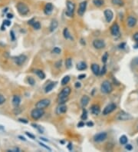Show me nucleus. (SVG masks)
Instances as JSON below:
<instances>
[{
  "mask_svg": "<svg viewBox=\"0 0 138 152\" xmlns=\"http://www.w3.org/2000/svg\"><path fill=\"white\" fill-rule=\"evenodd\" d=\"M71 90L70 87H66L64 89H63L61 93L58 94V100H59V103L60 104H64L65 102L68 100V95L71 94Z\"/></svg>",
  "mask_w": 138,
  "mask_h": 152,
  "instance_id": "1",
  "label": "nucleus"
},
{
  "mask_svg": "<svg viewBox=\"0 0 138 152\" xmlns=\"http://www.w3.org/2000/svg\"><path fill=\"white\" fill-rule=\"evenodd\" d=\"M16 8L18 13H19L21 16H25L29 12V8L28 6L24 2H18L16 5Z\"/></svg>",
  "mask_w": 138,
  "mask_h": 152,
  "instance_id": "2",
  "label": "nucleus"
},
{
  "mask_svg": "<svg viewBox=\"0 0 138 152\" xmlns=\"http://www.w3.org/2000/svg\"><path fill=\"white\" fill-rule=\"evenodd\" d=\"M100 90H101V92L104 94H110L113 91V86L109 81L105 80L101 84Z\"/></svg>",
  "mask_w": 138,
  "mask_h": 152,
  "instance_id": "3",
  "label": "nucleus"
},
{
  "mask_svg": "<svg viewBox=\"0 0 138 152\" xmlns=\"http://www.w3.org/2000/svg\"><path fill=\"white\" fill-rule=\"evenodd\" d=\"M67 11L65 14L68 17H73L74 16V12L75 10V4L72 1H67Z\"/></svg>",
  "mask_w": 138,
  "mask_h": 152,
  "instance_id": "4",
  "label": "nucleus"
},
{
  "mask_svg": "<svg viewBox=\"0 0 138 152\" xmlns=\"http://www.w3.org/2000/svg\"><path fill=\"white\" fill-rule=\"evenodd\" d=\"M44 114V110L42 108H36L35 109H33L32 112H31V117H32L34 120H38L39 118H41Z\"/></svg>",
  "mask_w": 138,
  "mask_h": 152,
  "instance_id": "5",
  "label": "nucleus"
},
{
  "mask_svg": "<svg viewBox=\"0 0 138 152\" xmlns=\"http://www.w3.org/2000/svg\"><path fill=\"white\" fill-rule=\"evenodd\" d=\"M117 120L119 121H129L133 119V117L130 115V114L127 113L124 111H122L121 112H119L117 114Z\"/></svg>",
  "mask_w": 138,
  "mask_h": 152,
  "instance_id": "6",
  "label": "nucleus"
},
{
  "mask_svg": "<svg viewBox=\"0 0 138 152\" xmlns=\"http://www.w3.org/2000/svg\"><path fill=\"white\" fill-rule=\"evenodd\" d=\"M50 103H51V101L49 99H48V98H44V99H42L37 102L35 106H36V108L44 109V108L48 107Z\"/></svg>",
  "mask_w": 138,
  "mask_h": 152,
  "instance_id": "7",
  "label": "nucleus"
},
{
  "mask_svg": "<svg viewBox=\"0 0 138 152\" xmlns=\"http://www.w3.org/2000/svg\"><path fill=\"white\" fill-rule=\"evenodd\" d=\"M117 106L114 103H110L109 105H107L105 108H104V111H103V115H107L110 114L111 112H113L115 109H116Z\"/></svg>",
  "mask_w": 138,
  "mask_h": 152,
  "instance_id": "8",
  "label": "nucleus"
},
{
  "mask_svg": "<svg viewBox=\"0 0 138 152\" xmlns=\"http://www.w3.org/2000/svg\"><path fill=\"white\" fill-rule=\"evenodd\" d=\"M107 134L106 132H100L94 136V140L95 142H102L107 138Z\"/></svg>",
  "mask_w": 138,
  "mask_h": 152,
  "instance_id": "9",
  "label": "nucleus"
},
{
  "mask_svg": "<svg viewBox=\"0 0 138 152\" xmlns=\"http://www.w3.org/2000/svg\"><path fill=\"white\" fill-rule=\"evenodd\" d=\"M87 5H88L87 1H83L80 3L79 7H78V10H77V14L79 15V16H82L84 14L87 9Z\"/></svg>",
  "mask_w": 138,
  "mask_h": 152,
  "instance_id": "10",
  "label": "nucleus"
},
{
  "mask_svg": "<svg viewBox=\"0 0 138 152\" xmlns=\"http://www.w3.org/2000/svg\"><path fill=\"white\" fill-rule=\"evenodd\" d=\"M93 46L96 49H102L105 47V42L101 39H95L93 41Z\"/></svg>",
  "mask_w": 138,
  "mask_h": 152,
  "instance_id": "11",
  "label": "nucleus"
},
{
  "mask_svg": "<svg viewBox=\"0 0 138 152\" xmlns=\"http://www.w3.org/2000/svg\"><path fill=\"white\" fill-rule=\"evenodd\" d=\"M110 33L113 36H119V35H120V27H119L117 23H114L110 27Z\"/></svg>",
  "mask_w": 138,
  "mask_h": 152,
  "instance_id": "12",
  "label": "nucleus"
},
{
  "mask_svg": "<svg viewBox=\"0 0 138 152\" xmlns=\"http://www.w3.org/2000/svg\"><path fill=\"white\" fill-rule=\"evenodd\" d=\"M26 59H27V57H26L25 55H20L19 56L15 58L14 61H15V62H16V64H17V65L20 66L22 64H24V62L26 61Z\"/></svg>",
  "mask_w": 138,
  "mask_h": 152,
  "instance_id": "13",
  "label": "nucleus"
},
{
  "mask_svg": "<svg viewBox=\"0 0 138 152\" xmlns=\"http://www.w3.org/2000/svg\"><path fill=\"white\" fill-rule=\"evenodd\" d=\"M104 16H105L106 21L107 22H110L114 18V13L110 9H105L104 10Z\"/></svg>",
  "mask_w": 138,
  "mask_h": 152,
  "instance_id": "14",
  "label": "nucleus"
},
{
  "mask_svg": "<svg viewBox=\"0 0 138 152\" xmlns=\"http://www.w3.org/2000/svg\"><path fill=\"white\" fill-rule=\"evenodd\" d=\"M53 9H54V6L53 5L51 4V2H48L46 3V5L44 6V12L45 15H51L53 12Z\"/></svg>",
  "mask_w": 138,
  "mask_h": 152,
  "instance_id": "15",
  "label": "nucleus"
},
{
  "mask_svg": "<svg viewBox=\"0 0 138 152\" xmlns=\"http://www.w3.org/2000/svg\"><path fill=\"white\" fill-rule=\"evenodd\" d=\"M127 25L130 28H133L137 24V18L132 16H130L127 18Z\"/></svg>",
  "mask_w": 138,
  "mask_h": 152,
  "instance_id": "16",
  "label": "nucleus"
},
{
  "mask_svg": "<svg viewBox=\"0 0 138 152\" xmlns=\"http://www.w3.org/2000/svg\"><path fill=\"white\" fill-rule=\"evenodd\" d=\"M91 113L93 114V115H98L99 114H100V109L99 105H93L91 106Z\"/></svg>",
  "mask_w": 138,
  "mask_h": 152,
  "instance_id": "17",
  "label": "nucleus"
},
{
  "mask_svg": "<svg viewBox=\"0 0 138 152\" xmlns=\"http://www.w3.org/2000/svg\"><path fill=\"white\" fill-rule=\"evenodd\" d=\"M89 101H90V98L87 95H84L81 99V104L82 105V107L83 108L86 107V106L89 104Z\"/></svg>",
  "mask_w": 138,
  "mask_h": 152,
  "instance_id": "18",
  "label": "nucleus"
},
{
  "mask_svg": "<svg viewBox=\"0 0 138 152\" xmlns=\"http://www.w3.org/2000/svg\"><path fill=\"white\" fill-rule=\"evenodd\" d=\"M91 70H92V72L94 73L95 75H100V67L98 64H91Z\"/></svg>",
  "mask_w": 138,
  "mask_h": 152,
  "instance_id": "19",
  "label": "nucleus"
},
{
  "mask_svg": "<svg viewBox=\"0 0 138 152\" xmlns=\"http://www.w3.org/2000/svg\"><path fill=\"white\" fill-rule=\"evenodd\" d=\"M67 111V106L64 104H61V105L57 108V114L58 115H61V114H64Z\"/></svg>",
  "mask_w": 138,
  "mask_h": 152,
  "instance_id": "20",
  "label": "nucleus"
},
{
  "mask_svg": "<svg viewBox=\"0 0 138 152\" xmlns=\"http://www.w3.org/2000/svg\"><path fill=\"white\" fill-rule=\"evenodd\" d=\"M58 22L56 19H52L51 24H50V27H49V30L50 32H54L55 29L58 28Z\"/></svg>",
  "mask_w": 138,
  "mask_h": 152,
  "instance_id": "21",
  "label": "nucleus"
},
{
  "mask_svg": "<svg viewBox=\"0 0 138 152\" xmlns=\"http://www.w3.org/2000/svg\"><path fill=\"white\" fill-rule=\"evenodd\" d=\"M56 84H57V82H51V83H49V84H48V85L45 87V88H44V92L45 93L50 92L55 87Z\"/></svg>",
  "mask_w": 138,
  "mask_h": 152,
  "instance_id": "22",
  "label": "nucleus"
},
{
  "mask_svg": "<svg viewBox=\"0 0 138 152\" xmlns=\"http://www.w3.org/2000/svg\"><path fill=\"white\" fill-rule=\"evenodd\" d=\"M21 102V98L19 96H17V95H15L13 97V99H12V104L15 107H18V105H19Z\"/></svg>",
  "mask_w": 138,
  "mask_h": 152,
  "instance_id": "23",
  "label": "nucleus"
},
{
  "mask_svg": "<svg viewBox=\"0 0 138 152\" xmlns=\"http://www.w3.org/2000/svg\"><path fill=\"white\" fill-rule=\"evenodd\" d=\"M87 68V64L84 62H81L77 64V69L79 71H83Z\"/></svg>",
  "mask_w": 138,
  "mask_h": 152,
  "instance_id": "24",
  "label": "nucleus"
},
{
  "mask_svg": "<svg viewBox=\"0 0 138 152\" xmlns=\"http://www.w3.org/2000/svg\"><path fill=\"white\" fill-rule=\"evenodd\" d=\"M63 35H64L65 39H72V40L73 39L72 35H71L70 32H69V31H68V29L67 28H65L64 29V31H63Z\"/></svg>",
  "mask_w": 138,
  "mask_h": 152,
  "instance_id": "25",
  "label": "nucleus"
},
{
  "mask_svg": "<svg viewBox=\"0 0 138 152\" xmlns=\"http://www.w3.org/2000/svg\"><path fill=\"white\" fill-rule=\"evenodd\" d=\"M35 73L41 79H44V78H45V74H44V71H42V70H35Z\"/></svg>",
  "mask_w": 138,
  "mask_h": 152,
  "instance_id": "26",
  "label": "nucleus"
},
{
  "mask_svg": "<svg viewBox=\"0 0 138 152\" xmlns=\"http://www.w3.org/2000/svg\"><path fill=\"white\" fill-rule=\"evenodd\" d=\"M93 4L97 7H101L104 4V0H93Z\"/></svg>",
  "mask_w": 138,
  "mask_h": 152,
  "instance_id": "27",
  "label": "nucleus"
},
{
  "mask_svg": "<svg viewBox=\"0 0 138 152\" xmlns=\"http://www.w3.org/2000/svg\"><path fill=\"white\" fill-rule=\"evenodd\" d=\"M111 2H112V4L118 6H123L124 5V2L123 0H111Z\"/></svg>",
  "mask_w": 138,
  "mask_h": 152,
  "instance_id": "28",
  "label": "nucleus"
},
{
  "mask_svg": "<svg viewBox=\"0 0 138 152\" xmlns=\"http://www.w3.org/2000/svg\"><path fill=\"white\" fill-rule=\"evenodd\" d=\"M127 141H128V138H127V136L123 135V136H121V138H120V143L121 144H123V145L126 144L127 143Z\"/></svg>",
  "mask_w": 138,
  "mask_h": 152,
  "instance_id": "29",
  "label": "nucleus"
},
{
  "mask_svg": "<svg viewBox=\"0 0 138 152\" xmlns=\"http://www.w3.org/2000/svg\"><path fill=\"white\" fill-rule=\"evenodd\" d=\"M65 66L67 68H71L72 67V58H67L65 61Z\"/></svg>",
  "mask_w": 138,
  "mask_h": 152,
  "instance_id": "30",
  "label": "nucleus"
},
{
  "mask_svg": "<svg viewBox=\"0 0 138 152\" xmlns=\"http://www.w3.org/2000/svg\"><path fill=\"white\" fill-rule=\"evenodd\" d=\"M70 82V77L69 76H65L64 78H62V80H61V85H65L66 84H68V83Z\"/></svg>",
  "mask_w": 138,
  "mask_h": 152,
  "instance_id": "31",
  "label": "nucleus"
},
{
  "mask_svg": "<svg viewBox=\"0 0 138 152\" xmlns=\"http://www.w3.org/2000/svg\"><path fill=\"white\" fill-rule=\"evenodd\" d=\"M88 118V113L85 108H83V112H82V115H81V119L82 120H86Z\"/></svg>",
  "mask_w": 138,
  "mask_h": 152,
  "instance_id": "32",
  "label": "nucleus"
},
{
  "mask_svg": "<svg viewBox=\"0 0 138 152\" xmlns=\"http://www.w3.org/2000/svg\"><path fill=\"white\" fill-rule=\"evenodd\" d=\"M32 26H33V28H34L35 29H36V30H39V29H41V24H40V22H35L34 23H33Z\"/></svg>",
  "mask_w": 138,
  "mask_h": 152,
  "instance_id": "33",
  "label": "nucleus"
},
{
  "mask_svg": "<svg viewBox=\"0 0 138 152\" xmlns=\"http://www.w3.org/2000/svg\"><path fill=\"white\" fill-rule=\"evenodd\" d=\"M107 58H108V54H107V52H105L104 53V55L102 56V62L106 63L107 61Z\"/></svg>",
  "mask_w": 138,
  "mask_h": 152,
  "instance_id": "34",
  "label": "nucleus"
},
{
  "mask_svg": "<svg viewBox=\"0 0 138 152\" xmlns=\"http://www.w3.org/2000/svg\"><path fill=\"white\" fill-rule=\"evenodd\" d=\"M61 52V48H59L58 47H55L53 48V50H52V52L55 53V54H60Z\"/></svg>",
  "mask_w": 138,
  "mask_h": 152,
  "instance_id": "35",
  "label": "nucleus"
},
{
  "mask_svg": "<svg viewBox=\"0 0 138 152\" xmlns=\"http://www.w3.org/2000/svg\"><path fill=\"white\" fill-rule=\"evenodd\" d=\"M28 83H29V84H30L31 85H34L35 84V80H34V78H32V77H29V78H28Z\"/></svg>",
  "mask_w": 138,
  "mask_h": 152,
  "instance_id": "36",
  "label": "nucleus"
},
{
  "mask_svg": "<svg viewBox=\"0 0 138 152\" xmlns=\"http://www.w3.org/2000/svg\"><path fill=\"white\" fill-rule=\"evenodd\" d=\"M106 71H107V67H106V65H104V67H103V68H102V70L100 71V75H104V74L106 73Z\"/></svg>",
  "mask_w": 138,
  "mask_h": 152,
  "instance_id": "37",
  "label": "nucleus"
},
{
  "mask_svg": "<svg viewBox=\"0 0 138 152\" xmlns=\"http://www.w3.org/2000/svg\"><path fill=\"white\" fill-rule=\"evenodd\" d=\"M5 101H6V98H5V97H4V96H2V95H1V94H0V105L3 104V103H4Z\"/></svg>",
  "mask_w": 138,
  "mask_h": 152,
  "instance_id": "38",
  "label": "nucleus"
},
{
  "mask_svg": "<svg viewBox=\"0 0 138 152\" xmlns=\"http://www.w3.org/2000/svg\"><path fill=\"white\" fill-rule=\"evenodd\" d=\"M9 152L12 151V152H17V151H19V148L18 147H15V148H11V149H9L8 150Z\"/></svg>",
  "mask_w": 138,
  "mask_h": 152,
  "instance_id": "39",
  "label": "nucleus"
},
{
  "mask_svg": "<svg viewBox=\"0 0 138 152\" xmlns=\"http://www.w3.org/2000/svg\"><path fill=\"white\" fill-rule=\"evenodd\" d=\"M125 148L127 151H131L133 149V147H132L131 144H127V145L125 146Z\"/></svg>",
  "mask_w": 138,
  "mask_h": 152,
  "instance_id": "40",
  "label": "nucleus"
},
{
  "mask_svg": "<svg viewBox=\"0 0 138 152\" xmlns=\"http://www.w3.org/2000/svg\"><path fill=\"white\" fill-rule=\"evenodd\" d=\"M25 134H26V135H28L29 138H32V139H35V135H33V134H32L31 133H29V132H25Z\"/></svg>",
  "mask_w": 138,
  "mask_h": 152,
  "instance_id": "41",
  "label": "nucleus"
},
{
  "mask_svg": "<svg viewBox=\"0 0 138 152\" xmlns=\"http://www.w3.org/2000/svg\"><path fill=\"white\" fill-rule=\"evenodd\" d=\"M3 25H6L7 26H9L11 25V22L9 21V20H5L4 22H3Z\"/></svg>",
  "mask_w": 138,
  "mask_h": 152,
  "instance_id": "42",
  "label": "nucleus"
},
{
  "mask_svg": "<svg viewBox=\"0 0 138 152\" xmlns=\"http://www.w3.org/2000/svg\"><path fill=\"white\" fill-rule=\"evenodd\" d=\"M133 39L135 40L137 42H138V32H136L133 35Z\"/></svg>",
  "mask_w": 138,
  "mask_h": 152,
  "instance_id": "43",
  "label": "nucleus"
},
{
  "mask_svg": "<svg viewBox=\"0 0 138 152\" xmlns=\"http://www.w3.org/2000/svg\"><path fill=\"white\" fill-rule=\"evenodd\" d=\"M40 144H41V146H42V147H44V148H46V149L47 150H48V151H51V148L50 147H47V146H45V145H44V144H42V143H40Z\"/></svg>",
  "mask_w": 138,
  "mask_h": 152,
  "instance_id": "44",
  "label": "nucleus"
},
{
  "mask_svg": "<svg viewBox=\"0 0 138 152\" xmlns=\"http://www.w3.org/2000/svg\"><path fill=\"white\" fill-rule=\"evenodd\" d=\"M10 35H11V36H12V39L14 41V40H15V39H16V37H15L14 32H13V31H11V32H10Z\"/></svg>",
  "mask_w": 138,
  "mask_h": 152,
  "instance_id": "45",
  "label": "nucleus"
},
{
  "mask_svg": "<svg viewBox=\"0 0 138 152\" xmlns=\"http://www.w3.org/2000/svg\"><path fill=\"white\" fill-rule=\"evenodd\" d=\"M85 77H86V75H85V74H82V75H78V79H83Z\"/></svg>",
  "mask_w": 138,
  "mask_h": 152,
  "instance_id": "46",
  "label": "nucleus"
},
{
  "mask_svg": "<svg viewBox=\"0 0 138 152\" xmlns=\"http://www.w3.org/2000/svg\"><path fill=\"white\" fill-rule=\"evenodd\" d=\"M18 121H19L20 122L25 123V124H27V123H28V121H27V120H25V119H22V118H19V119H18Z\"/></svg>",
  "mask_w": 138,
  "mask_h": 152,
  "instance_id": "47",
  "label": "nucleus"
},
{
  "mask_svg": "<svg viewBox=\"0 0 138 152\" xmlns=\"http://www.w3.org/2000/svg\"><path fill=\"white\" fill-rule=\"evenodd\" d=\"M35 21V19L34 18H32V19H31L30 21H28V25H33V23H34Z\"/></svg>",
  "mask_w": 138,
  "mask_h": 152,
  "instance_id": "48",
  "label": "nucleus"
},
{
  "mask_svg": "<svg viewBox=\"0 0 138 152\" xmlns=\"http://www.w3.org/2000/svg\"><path fill=\"white\" fill-rule=\"evenodd\" d=\"M74 86H75V88H80L81 87V83L80 82H76L75 83V85H74Z\"/></svg>",
  "mask_w": 138,
  "mask_h": 152,
  "instance_id": "49",
  "label": "nucleus"
},
{
  "mask_svg": "<svg viewBox=\"0 0 138 152\" xmlns=\"http://www.w3.org/2000/svg\"><path fill=\"white\" fill-rule=\"evenodd\" d=\"M87 125H88V127H92L93 125H94V123L91 122V121H89V122L87 123Z\"/></svg>",
  "mask_w": 138,
  "mask_h": 152,
  "instance_id": "50",
  "label": "nucleus"
},
{
  "mask_svg": "<svg viewBox=\"0 0 138 152\" xmlns=\"http://www.w3.org/2000/svg\"><path fill=\"white\" fill-rule=\"evenodd\" d=\"M7 18H13V15L12 14H10V13L7 14Z\"/></svg>",
  "mask_w": 138,
  "mask_h": 152,
  "instance_id": "51",
  "label": "nucleus"
},
{
  "mask_svg": "<svg viewBox=\"0 0 138 152\" xmlns=\"http://www.w3.org/2000/svg\"><path fill=\"white\" fill-rule=\"evenodd\" d=\"M125 45H126L125 43H122V44H121L120 45H119V48H124Z\"/></svg>",
  "mask_w": 138,
  "mask_h": 152,
  "instance_id": "52",
  "label": "nucleus"
},
{
  "mask_svg": "<svg viewBox=\"0 0 138 152\" xmlns=\"http://www.w3.org/2000/svg\"><path fill=\"white\" fill-rule=\"evenodd\" d=\"M77 126L80 127V128H81V127H83V126H84V123H83V122H80L79 124H77Z\"/></svg>",
  "mask_w": 138,
  "mask_h": 152,
  "instance_id": "53",
  "label": "nucleus"
},
{
  "mask_svg": "<svg viewBox=\"0 0 138 152\" xmlns=\"http://www.w3.org/2000/svg\"><path fill=\"white\" fill-rule=\"evenodd\" d=\"M71 145H72V144H71V143H69V144H68V149H69V150H72V146H71Z\"/></svg>",
  "mask_w": 138,
  "mask_h": 152,
  "instance_id": "54",
  "label": "nucleus"
},
{
  "mask_svg": "<svg viewBox=\"0 0 138 152\" xmlns=\"http://www.w3.org/2000/svg\"><path fill=\"white\" fill-rule=\"evenodd\" d=\"M0 131H4V127L2 125H0Z\"/></svg>",
  "mask_w": 138,
  "mask_h": 152,
  "instance_id": "55",
  "label": "nucleus"
},
{
  "mask_svg": "<svg viewBox=\"0 0 138 152\" xmlns=\"http://www.w3.org/2000/svg\"><path fill=\"white\" fill-rule=\"evenodd\" d=\"M81 43L82 45H85V41H84L83 39H81Z\"/></svg>",
  "mask_w": 138,
  "mask_h": 152,
  "instance_id": "56",
  "label": "nucleus"
},
{
  "mask_svg": "<svg viewBox=\"0 0 138 152\" xmlns=\"http://www.w3.org/2000/svg\"><path fill=\"white\" fill-rule=\"evenodd\" d=\"M18 138H21V140H25V138H23V137H22V136H19V137H18Z\"/></svg>",
  "mask_w": 138,
  "mask_h": 152,
  "instance_id": "57",
  "label": "nucleus"
},
{
  "mask_svg": "<svg viewBox=\"0 0 138 152\" xmlns=\"http://www.w3.org/2000/svg\"><path fill=\"white\" fill-rule=\"evenodd\" d=\"M134 48H138V42H137V45H134Z\"/></svg>",
  "mask_w": 138,
  "mask_h": 152,
  "instance_id": "58",
  "label": "nucleus"
},
{
  "mask_svg": "<svg viewBox=\"0 0 138 152\" xmlns=\"http://www.w3.org/2000/svg\"><path fill=\"white\" fill-rule=\"evenodd\" d=\"M137 144H138V140H137Z\"/></svg>",
  "mask_w": 138,
  "mask_h": 152,
  "instance_id": "59",
  "label": "nucleus"
}]
</instances>
